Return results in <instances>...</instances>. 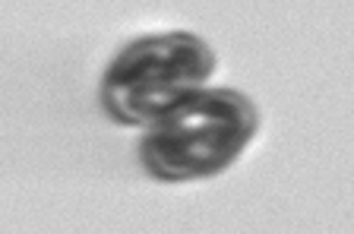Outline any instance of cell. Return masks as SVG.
Masks as SVG:
<instances>
[{
  "label": "cell",
  "mask_w": 354,
  "mask_h": 234,
  "mask_svg": "<svg viewBox=\"0 0 354 234\" xmlns=\"http://www.w3.org/2000/svg\"><path fill=\"white\" fill-rule=\"evenodd\" d=\"M259 127L257 105L237 89H199L146 127L140 161L165 183L206 181L234 165Z\"/></svg>",
  "instance_id": "obj_1"
},
{
  "label": "cell",
  "mask_w": 354,
  "mask_h": 234,
  "mask_svg": "<svg viewBox=\"0 0 354 234\" xmlns=\"http://www.w3.org/2000/svg\"><path fill=\"white\" fill-rule=\"evenodd\" d=\"M212 73L215 54L199 35H142L111 57L98 86V98L114 124L146 130L174 105L206 89Z\"/></svg>",
  "instance_id": "obj_2"
}]
</instances>
